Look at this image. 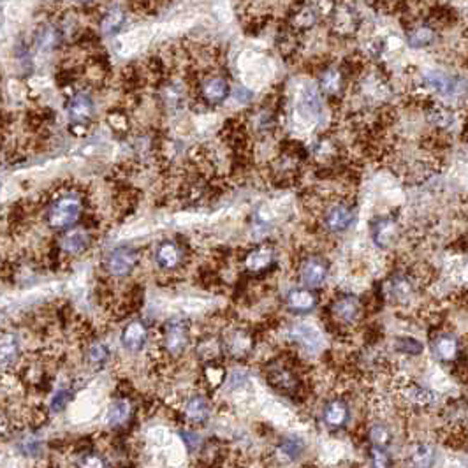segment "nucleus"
I'll return each instance as SVG.
<instances>
[{
	"mask_svg": "<svg viewBox=\"0 0 468 468\" xmlns=\"http://www.w3.org/2000/svg\"><path fill=\"white\" fill-rule=\"evenodd\" d=\"M67 115H69L73 125H85L94 116V101L88 94L73 95L67 102Z\"/></svg>",
	"mask_w": 468,
	"mask_h": 468,
	"instance_id": "13",
	"label": "nucleus"
},
{
	"mask_svg": "<svg viewBox=\"0 0 468 468\" xmlns=\"http://www.w3.org/2000/svg\"><path fill=\"white\" fill-rule=\"evenodd\" d=\"M108 359H109V349L106 344H102V342H94V344L88 347V361H90V364L99 368Z\"/></svg>",
	"mask_w": 468,
	"mask_h": 468,
	"instance_id": "31",
	"label": "nucleus"
},
{
	"mask_svg": "<svg viewBox=\"0 0 468 468\" xmlns=\"http://www.w3.org/2000/svg\"><path fill=\"white\" fill-rule=\"evenodd\" d=\"M398 234V224L391 217H378L371 222V239L380 248H388L392 245Z\"/></svg>",
	"mask_w": 468,
	"mask_h": 468,
	"instance_id": "16",
	"label": "nucleus"
},
{
	"mask_svg": "<svg viewBox=\"0 0 468 468\" xmlns=\"http://www.w3.org/2000/svg\"><path fill=\"white\" fill-rule=\"evenodd\" d=\"M80 465L81 467H106L108 463L102 460V456L95 455L92 449H87V451H83V455H81Z\"/></svg>",
	"mask_w": 468,
	"mask_h": 468,
	"instance_id": "37",
	"label": "nucleus"
},
{
	"mask_svg": "<svg viewBox=\"0 0 468 468\" xmlns=\"http://www.w3.org/2000/svg\"><path fill=\"white\" fill-rule=\"evenodd\" d=\"M285 305H287L289 312L291 313H299V316H305V313L313 312L319 305V296L313 292V289H292L291 292L285 298Z\"/></svg>",
	"mask_w": 468,
	"mask_h": 468,
	"instance_id": "11",
	"label": "nucleus"
},
{
	"mask_svg": "<svg viewBox=\"0 0 468 468\" xmlns=\"http://www.w3.org/2000/svg\"><path fill=\"white\" fill-rule=\"evenodd\" d=\"M431 349H433L435 357H437L438 361L452 363V361H456V357H458L460 354V342L455 335L442 333L435 338L433 344H431Z\"/></svg>",
	"mask_w": 468,
	"mask_h": 468,
	"instance_id": "18",
	"label": "nucleus"
},
{
	"mask_svg": "<svg viewBox=\"0 0 468 468\" xmlns=\"http://www.w3.org/2000/svg\"><path fill=\"white\" fill-rule=\"evenodd\" d=\"M253 351V337L250 331L238 328L233 333L224 337L222 352L233 359H245Z\"/></svg>",
	"mask_w": 468,
	"mask_h": 468,
	"instance_id": "6",
	"label": "nucleus"
},
{
	"mask_svg": "<svg viewBox=\"0 0 468 468\" xmlns=\"http://www.w3.org/2000/svg\"><path fill=\"white\" fill-rule=\"evenodd\" d=\"M391 292L396 299H407L412 294V284H410V280L407 277L398 275V277L392 278Z\"/></svg>",
	"mask_w": 468,
	"mask_h": 468,
	"instance_id": "33",
	"label": "nucleus"
},
{
	"mask_svg": "<svg viewBox=\"0 0 468 468\" xmlns=\"http://www.w3.org/2000/svg\"><path fill=\"white\" fill-rule=\"evenodd\" d=\"M342 88H344V74H342L340 69L330 67V69L323 71V74H320V90L324 94L337 95L340 94Z\"/></svg>",
	"mask_w": 468,
	"mask_h": 468,
	"instance_id": "23",
	"label": "nucleus"
},
{
	"mask_svg": "<svg viewBox=\"0 0 468 468\" xmlns=\"http://www.w3.org/2000/svg\"><path fill=\"white\" fill-rule=\"evenodd\" d=\"M278 451L289 460H298L299 456L305 452V442L301 440L296 435H289V437H284L278 444Z\"/></svg>",
	"mask_w": 468,
	"mask_h": 468,
	"instance_id": "25",
	"label": "nucleus"
},
{
	"mask_svg": "<svg viewBox=\"0 0 468 468\" xmlns=\"http://www.w3.org/2000/svg\"><path fill=\"white\" fill-rule=\"evenodd\" d=\"M184 256L185 253L184 248L180 246V243L167 239V241H162L157 245L153 259H155L157 266H159L160 270L171 271L180 266L181 260H184Z\"/></svg>",
	"mask_w": 468,
	"mask_h": 468,
	"instance_id": "9",
	"label": "nucleus"
},
{
	"mask_svg": "<svg viewBox=\"0 0 468 468\" xmlns=\"http://www.w3.org/2000/svg\"><path fill=\"white\" fill-rule=\"evenodd\" d=\"M433 456H435V451H433V448H431V445H428V444H419V445H416V448H414V455H412V458L416 460V463L417 465H431V460H433Z\"/></svg>",
	"mask_w": 468,
	"mask_h": 468,
	"instance_id": "34",
	"label": "nucleus"
},
{
	"mask_svg": "<svg viewBox=\"0 0 468 468\" xmlns=\"http://www.w3.org/2000/svg\"><path fill=\"white\" fill-rule=\"evenodd\" d=\"M371 460H373L375 467L391 465V462H389V456H388V452H385L384 448H375V445H371Z\"/></svg>",
	"mask_w": 468,
	"mask_h": 468,
	"instance_id": "38",
	"label": "nucleus"
},
{
	"mask_svg": "<svg viewBox=\"0 0 468 468\" xmlns=\"http://www.w3.org/2000/svg\"><path fill=\"white\" fill-rule=\"evenodd\" d=\"M180 437L181 440H184L185 448H187L191 452H196L203 445L201 437H199V433H196L194 430H187V428H184V430H180Z\"/></svg>",
	"mask_w": 468,
	"mask_h": 468,
	"instance_id": "36",
	"label": "nucleus"
},
{
	"mask_svg": "<svg viewBox=\"0 0 468 468\" xmlns=\"http://www.w3.org/2000/svg\"><path fill=\"white\" fill-rule=\"evenodd\" d=\"M71 398H73V392H71L69 389H59V391L55 392V396H53L52 403H49V410H52V412H60V410L66 409L67 403L71 402Z\"/></svg>",
	"mask_w": 468,
	"mask_h": 468,
	"instance_id": "35",
	"label": "nucleus"
},
{
	"mask_svg": "<svg viewBox=\"0 0 468 468\" xmlns=\"http://www.w3.org/2000/svg\"><path fill=\"white\" fill-rule=\"evenodd\" d=\"M125 23V13L121 9H112L108 14H104L102 18L101 28L106 34H115L121 28V25Z\"/></svg>",
	"mask_w": 468,
	"mask_h": 468,
	"instance_id": "29",
	"label": "nucleus"
},
{
	"mask_svg": "<svg viewBox=\"0 0 468 468\" xmlns=\"http://www.w3.org/2000/svg\"><path fill=\"white\" fill-rule=\"evenodd\" d=\"M148 326L143 320H131L121 331V347L128 352H139L148 342Z\"/></svg>",
	"mask_w": 468,
	"mask_h": 468,
	"instance_id": "10",
	"label": "nucleus"
},
{
	"mask_svg": "<svg viewBox=\"0 0 468 468\" xmlns=\"http://www.w3.org/2000/svg\"><path fill=\"white\" fill-rule=\"evenodd\" d=\"M205 377H206V384H208V388H219V385H222L224 378H226V370H224L220 364H217L215 361H210V364L206 366L205 370Z\"/></svg>",
	"mask_w": 468,
	"mask_h": 468,
	"instance_id": "32",
	"label": "nucleus"
},
{
	"mask_svg": "<svg viewBox=\"0 0 468 468\" xmlns=\"http://www.w3.org/2000/svg\"><path fill=\"white\" fill-rule=\"evenodd\" d=\"M138 264H139V250L128 245L116 246V248H113L104 259L106 271H108L112 277L116 278L131 275Z\"/></svg>",
	"mask_w": 468,
	"mask_h": 468,
	"instance_id": "4",
	"label": "nucleus"
},
{
	"mask_svg": "<svg viewBox=\"0 0 468 468\" xmlns=\"http://www.w3.org/2000/svg\"><path fill=\"white\" fill-rule=\"evenodd\" d=\"M20 357V342L14 333H4L2 335V366L7 368Z\"/></svg>",
	"mask_w": 468,
	"mask_h": 468,
	"instance_id": "24",
	"label": "nucleus"
},
{
	"mask_svg": "<svg viewBox=\"0 0 468 468\" xmlns=\"http://www.w3.org/2000/svg\"><path fill=\"white\" fill-rule=\"evenodd\" d=\"M246 271L252 275H263L270 271L275 266V252L270 246L263 245L257 248L250 250L245 256Z\"/></svg>",
	"mask_w": 468,
	"mask_h": 468,
	"instance_id": "15",
	"label": "nucleus"
},
{
	"mask_svg": "<svg viewBox=\"0 0 468 468\" xmlns=\"http://www.w3.org/2000/svg\"><path fill=\"white\" fill-rule=\"evenodd\" d=\"M395 349L405 356H421L424 351L423 344L414 337H398L395 340Z\"/></svg>",
	"mask_w": 468,
	"mask_h": 468,
	"instance_id": "28",
	"label": "nucleus"
},
{
	"mask_svg": "<svg viewBox=\"0 0 468 468\" xmlns=\"http://www.w3.org/2000/svg\"><path fill=\"white\" fill-rule=\"evenodd\" d=\"M132 417V407L128 402V396H121V398L115 400V402L109 405L108 416H106V423L113 430H121L128 424Z\"/></svg>",
	"mask_w": 468,
	"mask_h": 468,
	"instance_id": "17",
	"label": "nucleus"
},
{
	"mask_svg": "<svg viewBox=\"0 0 468 468\" xmlns=\"http://www.w3.org/2000/svg\"><path fill=\"white\" fill-rule=\"evenodd\" d=\"M266 382L278 391L280 395L289 396L294 400L301 395L303 382L298 375V366H294V361L291 363H271L264 371Z\"/></svg>",
	"mask_w": 468,
	"mask_h": 468,
	"instance_id": "2",
	"label": "nucleus"
},
{
	"mask_svg": "<svg viewBox=\"0 0 468 468\" xmlns=\"http://www.w3.org/2000/svg\"><path fill=\"white\" fill-rule=\"evenodd\" d=\"M60 250H64L69 256H78L85 252L90 246V233L85 229H73L64 234V238L59 243Z\"/></svg>",
	"mask_w": 468,
	"mask_h": 468,
	"instance_id": "19",
	"label": "nucleus"
},
{
	"mask_svg": "<svg viewBox=\"0 0 468 468\" xmlns=\"http://www.w3.org/2000/svg\"><path fill=\"white\" fill-rule=\"evenodd\" d=\"M354 210L351 206L338 203L333 205L326 213H324V227L330 233H345L354 222Z\"/></svg>",
	"mask_w": 468,
	"mask_h": 468,
	"instance_id": "8",
	"label": "nucleus"
},
{
	"mask_svg": "<svg viewBox=\"0 0 468 468\" xmlns=\"http://www.w3.org/2000/svg\"><path fill=\"white\" fill-rule=\"evenodd\" d=\"M83 215V201L76 194L56 198L46 212V222L55 231H67L76 226Z\"/></svg>",
	"mask_w": 468,
	"mask_h": 468,
	"instance_id": "1",
	"label": "nucleus"
},
{
	"mask_svg": "<svg viewBox=\"0 0 468 468\" xmlns=\"http://www.w3.org/2000/svg\"><path fill=\"white\" fill-rule=\"evenodd\" d=\"M188 342H191V330H188L187 320L174 317L164 324L162 347L166 354L178 357L188 347Z\"/></svg>",
	"mask_w": 468,
	"mask_h": 468,
	"instance_id": "3",
	"label": "nucleus"
},
{
	"mask_svg": "<svg viewBox=\"0 0 468 468\" xmlns=\"http://www.w3.org/2000/svg\"><path fill=\"white\" fill-rule=\"evenodd\" d=\"M331 316L342 324H354L361 317V301L354 294H340L331 305Z\"/></svg>",
	"mask_w": 468,
	"mask_h": 468,
	"instance_id": "7",
	"label": "nucleus"
},
{
	"mask_svg": "<svg viewBox=\"0 0 468 468\" xmlns=\"http://www.w3.org/2000/svg\"><path fill=\"white\" fill-rule=\"evenodd\" d=\"M289 337L296 344L305 345L306 349H312V351L313 349H319L320 345V335L308 324H296V326H292V330L289 331Z\"/></svg>",
	"mask_w": 468,
	"mask_h": 468,
	"instance_id": "21",
	"label": "nucleus"
},
{
	"mask_svg": "<svg viewBox=\"0 0 468 468\" xmlns=\"http://www.w3.org/2000/svg\"><path fill=\"white\" fill-rule=\"evenodd\" d=\"M21 451H23V455H27V456H39L42 451V445L39 440L28 438V440L21 442Z\"/></svg>",
	"mask_w": 468,
	"mask_h": 468,
	"instance_id": "39",
	"label": "nucleus"
},
{
	"mask_svg": "<svg viewBox=\"0 0 468 468\" xmlns=\"http://www.w3.org/2000/svg\"><path fill=\"white\" fill-rule=\"evenodd\" d=\"M368 438H370V444L375 445V448H388L389 440H391V431L384 426V424H373L370 428V433H368Z\"/></svg>",
	"mask_w": 468,
	"mask_h": 468,
	"instance_id": "30",
	"label": "nucleus"
},
{
	"mask_svg": "<svg viewBox=\"0 0 468 468\" xmlns=\"http://www.w3.org/2000/svg\"><path fill=\"white\" fill-rule=\"evenodd\" d=\"M328 275H330V264L320 256H308L299 268L301 282L305 287L310 289H319L328 280Z\"/></svg>",
	"mask_w": 468,
	"mask_h": 468,
	"instance_id": "5",
	"label": "nucleus"
},
{
	"mask_svg": "<svg viewBox=\"0 0 468 468\" xmlns=\"http://www.w3.org/2000/svg\"><path fill=\"white\" fill-rule=\"evenodd\" d=\"M351 410L349 405L340 398H335L328 402L323 409V421L330 430H342L347 426Z\"/></svg>",
	"mask_w": 468,
	"mask_h": 468,
	"instance_id": "14",
	"label": "nucleus"
},
{
	"mask_svg": "<svg viewBox=\"0 0 468 468\" xmlns=\"http://www.w3.org/2000/svg\"><path fill=\"white\" fill-rule=\"evenodd\" d=\"M185 417L194 424H203L208 421L210 417V403L205 396H192L188 402L185 403L184 409Z\"/></svg>",
	"mask_w": 468,
	"mask_h": 468,
	"instance_id": "20",
	"label": "nucleus"
},
{
	"mask_svg": "<svg viewBox=\"0 0 468 468\" xmlns=\"http://www.w3.org/2000/svg\"><path fill=\"white\" fill-rule=\"evenodd\" d=\"M317 23V11L313 9V7H299L298 11H296V14L292 16V25H294L296 28H299V30H306V28L313 27V25Z\"/></svg>",
	"mask_w": 468,
	"mask_h": 468,
	"instance_id": "26",
	"label": "nucleus"
},
{
	"mask_svg": "<svg viewBox=\"0 0 468 468\" xmlns=\"http://www.w3.org/2000/svg\"><path fill=\"white\" fill-rule=\"evenodd\" d=\"M405 396L410 402L419 403V405H430L435 402V392L431 389L416 384H410V388L405 391Z\"/></svg>",
	"mask_w": 468,
	"mask_h": 468,
	"instance_id": "27",
	"label": "nucleus"
},
{
	"mask_svg": "<svg viewBox=\"0 0 468 468\" xmlns=\"http://www.w3.org/2000/svg\"><path fill=\"white\" fill-rule=\"evenodd\" d=\"M201 95L203 99H205L206 104L210 106L222 104V102L231 95L229 81L222 76L206 78L201 85Z\"/></svg>",
	"mask_w": 468,
	"mask_h": 468,
	"instance_id": "12",
	"label": "nucleus"
},
{
	"mask_svg": "<svg viewBox=\"0 0 468 468\" xmlns=\"http://www.w3.org/2000/svg\"><path fill=\"white\" fill-rule=\"evenodd\" d=\"M435 37H437V34L430 25H417V27L407 32V44L416 49L426 48L435 41Z\"/></svg>",
	"mask_w": 468,
	"mask_h": 468,
	"instance_id": "22",
	"label": "nucleus"
}]
</instances>
